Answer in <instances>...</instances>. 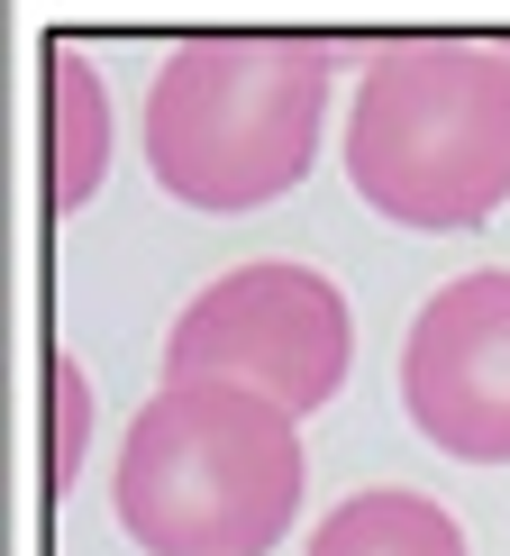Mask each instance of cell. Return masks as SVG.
Masks as SVG:
<instances>
[{
  "label": "cell",
  "mask_w": 510,
  "mask_h": 556,
  "mask_svg": "<svg viewBox=\"0 0 510 556\" xmlns=\"http://www.w3.org/2000/svg\"><path fill=\"white\" fill-rule=\"evenodd\" d=\"M337 46L192 37L146 83V165L182 211H265L319 165Z\"/></svg>",
  "instance_id": "obj_2"
},
{
  "label": "cell",
  "mask_w": 510,
  "mask_h": 556,
  "mask_svg": "<svg viewBox=\"0 0 510 556\" xmlns=\"http://www.w3.org/2000/svg\"><path fill=\"white\" fill-rule=\"evenodd\" d=\"M401 410L456 466H510V265L429 292L401 338Z\"/></svg>",
  "instance_id": "obj_5"
},
{
  "label": "cell",
  "mask_w": 510,
  "mask_h": 556,
  "mask_svg": "<svg viewBox=\"0 0 510 556\" xmlns=\"http://www.w3.org/2000/svg\"><path fill=\"white\" fill-rule=\"evenodd\" d=\"M346 182L420 238L483 228L510 201V46L392 37L346 101Z\"/></svg>",
  "instance_id": "obj_1"
},
{
  "label": "cell",
  "mask_w": 510,
  "mask_h": 556,
  "mask_svg": "<svg viewBox=\"0 0 510 556\" xmlns=\"http://www.w3.org/2000/svg\"><path fill=\"white\" fill-rule=\"evenodd\" d=\"M110 502L146 556H265L301 520V438L228 383H165L119 438Z\"/></svg>",
  "instance_id": "obj_3"
},
{
  "label": "cell",
  "mask_w": 510,
  "mask_h": 556,
  "mask_svg": "<svg viewBox=\"0 0 510 556\" xmlns=\"http://www.w3.org/2000/svg\"><path fill=\"white\" fill-rule=\"evenodd\" d=\"M346 365H356L346 292L292 256L219 274L211 292H192V311L165 338V383H228L246 402H273L283 420L329 410Z\"/></svg>",
  "instance_id": "obj_4"
},
{
  "label": "cell",
  "mask_w": 510,
  "mask_h": 556,
  "mask_svg": "<svg viewBox=\"0 0 510 556\" xmlns=\"http://www.w3.org/2000/svg\"><path fill=\"white\" fill-rule=\"evenodd\" d=\"M46 392H55V456H46V475H55V493L82 475V456H91V383H82V365L64 356H46Z\"/></svg>",
  "instance_id": "obj_8"
},
{
  "label": "cell",
  "mask_w": 510,
  "mask_h": 556,
  "mask_svg": "<svg viewBox=\"0 0 510 556\" xmlns=\"http://www.w3.org/2000/svg\"><path fill=\"white\" fill-rule=\"evenodd\" d=\"M301 556H474L466 529L437 511L429 493H410V483H374V493H346L329 520L310 529V547Z\"/></svg>",
  "instance_id": "obj_7"
},
{
  "label": "cell",
  "mask_w": 510,
  "mask_h": 556,
  "mask_svg": "<svg viewBox=\"0 0 510 556\" xmlns=\"http://www.w3.org/2000/svg\"><path fill=\"white\" fill-rule=\"evenodd\" d=\"M46 165L55 211H82L110 174V91L74 46H46Z\"/></svg>",
  "instance_id": "obj_6"
}]
</instances>
